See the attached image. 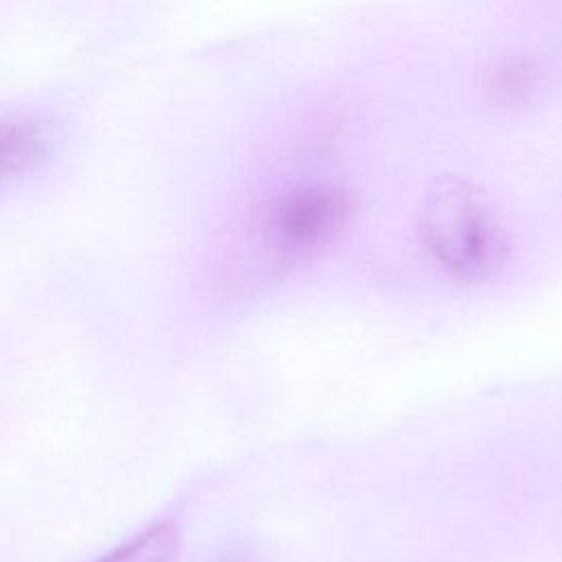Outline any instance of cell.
I'll list each match as a JSON object with an SVG mask.
<instances>
[{"mask_svg": "<svg viewBox=\"0 0 562 562\" xmlns=\"http://www.w3.org/2000/svg\"><path fill=\"white\" fill-rule=\"evenodd\" d=\"M422 239L430 257L461 281L490 277L507 250L503 226L485 198L457 178L437 182L426 195Z\"/></svg>", "mask_w": 562, "mask_h": 562, "instance_id": "cell-1", "label": "cell"}, {"mask_svg": "<svg viewBox=\"0 0 562 562\" xmlns=\"http://www.w3.org/2000/svg\"><path fill=\"white\" fill-rule=\"evenodd\" d=\"M351 215L349 193L334 182H301L274 195L263 213L268 246L279 257H305L329 244Z\"/></svg>", "mask_w": 562, "mask_h": 562, "instance_id": "cell-2", "label": "cell"}, {"mask_svg": "<svg viewBox=\"0 0 562 562\" xmlns=\"http://www.w3.org/2000/svg\"><path fill=\"white\" fill-rule=\"evenodd\" d=\"M55 127L31 112L0 114V187L33 173L53 154Z\"/></svg>", "mask_w": 562, "mask_h": 562, "instance_id": "cell-3", "label": "cell"}, {"mask_svg": "<svg viewBox=\"0 0 562 562\" xmlns=\"http://www.w3.org/2000/svg\"><path fill=\"white\" fill-rule=\"evenodd\" d=\"M178 553V527L169 520H156L92 562H176Z\"/></svg>", "mask_w": 562, "mask_h": 562, "instance_id": "cell-4", "label": "cell"}, {"mask_svg": "<svg viewBox=\"0 0 562 562\" xmlns=\"http://www.w3.org/2000/svg\"><path fill=\"white\" fill-rule=\"evenodd\" d=\"M540 86V70L527 57H503L487 70V94L492 103L516 108L531 99Z\"/></svg>", "mask_w": 562, "mask_h": 562, "instance_id": "cell-5", "label": "cell"}, {"mask_svg": "<svg viewBox=\"0 0 562 562\" xmlns=\"http://www.w3.org/2000/svg\"><path fill=\"white\" fill-rule=\"evenodd\" d=\"M215 562H250V560L244 553H226V555H222Z\"/></svg>", "mask_w": 562, "mask_h": 562, "instance_id": "cell-6", "label": "cell"}]
</instances>
